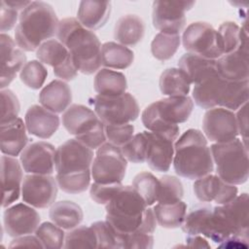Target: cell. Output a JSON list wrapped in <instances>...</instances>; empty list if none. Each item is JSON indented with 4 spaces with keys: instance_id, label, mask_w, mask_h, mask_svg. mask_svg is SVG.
<instances>
[{
    "instance_id": "obj_1",
    "label": "cell",
    "mask_w": 249,
    "mask_h": 249,
    "mask_svg": "<svg viewBox=\"0 0 249 249\" xmlns=\"http://www.w3.org/2000/svg\"><path fill=\"white\" fill-rule=\"evenodd\" d=\"M105 208V220L117 233V237L136 231L153 233L156 231L154 210L148 207L132 186L123 185Z\"/></svg>"
},
{
    "instance_id": "obj_2",
    "label": "cell",
    "mask_w": 249,
    "mask_h": 249,
    "mask_svg": "<svg viewBox=\"0 0 249 249\" xmlns=\"http://www.w3.org/2000/svg\"><path fill=\"white\" fill-rule=\"evenodd\" d=\"M56 37L69 51L77 70L91 75L100 69L101 43L96 34L84 27L75 18L59 20Z\"/></svg>"
},
{
    "instance_id": "obj_3",
    "label": "cell",
    "mask_w": 249,
    "mask_h": 249,
    "mask_svg": "<svg viewBox=\"0 0 249 249\" xmlns=\"http://www.w3.org/2000/svg\"><path fill=\"white\" fill-rule=\"evenodd\" d=\"M221 247L247 246L249 241L248 195L243 193L224 205L213 207L209 237Z\"/></svg>"
},
{
    "instance_id": "obj_4",
    "label": "cell",
    "mask_w": 249,
    "mask_h": 249,
    "mask_svg": "<svg viewBox=\"0 0 249 249\" xmlns=\"http://www.w3.org/2000/svg\"><path fill=\"white\" fill-rule=\"evenodd\" d=\"M172 163L176 174L189 180L212 173L214 162L211 150L207 138L199 129L190 128L177 138Z\"/></svg>"
},
{
    "instance_id": "obj_5",
    "label": "cell",
    "mask_w": 249,
    "mask_h": 249,
    "mask_svg": "<svg viewBox=\"0 0 249 249\" xmlns=\"http://www.w3.org/2000/svg\"><path fill=\"white\" fill-rule=\"evenodd\" d=\"M18 19L15 41L25 52L37 51L45 41L54 36L59 22L52 5L43 1H31L20 12Z\"/></svg>"
},
{
    "instance_id": "obj_6",
    "label": "cell",
    "mask_w": 249,
    "mask_h": 249,
    "mask_svg": "<svg viewBox=\"0 0 249 249\" xmlns=\"http://www.w3.org/2000/svg\"><path fill=\"white\" fill-rule=\"evenodd\" d=\"M249 81L231 82L222 78L218 72L209 76L193 89V98L202 109L222 107L232 112L248 102Z\"/></svg>"
},
{
    "instance_id": "obj_7",
    "label": "cell",
    "mask_w": 249,
    "mask_h": 249,
    "mask_svg": "<svg viewBox=\"0 0 249 249\" xmlns=\"http://www.w3.org/2000/svg\"><path fill=\"white\" fill-rule=\"evenodd\" d=\"M193 109L190 96H167L149 104L142 112L141 121L149 131H177L178 124L189 120Z\"/></svg>"
},
{
    "instance_id": "obj_8",
    "label": "cell",
    "mask_w": 249,
    "mask_h": 249,
    "mask_svg": "<svg viewBox=\"0 0 249 249\" xmlns=\"http://www.w3.org/2000/svg\"><path fill=\"white\" fill-rule=\"evenodd\" d=\"M213 162L216 164L217 175L227 183L241 185L247 182L248 146L235 138L225 143H214L210 147Z\"/></svg>"
},
{
    "instance_id": "obj_9",
    "label": "cell",
    "mask_w": 249,
    "mask_h": 249,
    "mask_svg": "<svg viewBox=\"0 0 249 249\" xmlns=\"http://www.w3.org/2000/svg\"><path fill=\"white\" fill-rule=\"evenodd\" d=\"M94 112L104 124H124L135 121L140 114L136 98L124 92L118 96L96 95Z\"/></svg>"
},
{
    "instance_id": "obj_10",
    "label": "cell",
    "mask_w": 249,
    "mask_h": 249,
    "mask_svg": "<svg viewBox=\"0 0 249 249\" xmlns=\"http://www.w3.org/2000/svg\"><path fill=\"white\" fill-rule=\"evenodd\" d=\"M126 168L127 160L124 157L121 148L106 142L96 150L90 172L94 182L114 184L122 183Z\"/></svg>"
},
{
    "instance_id": "obj_11",
    "label": "cell",
    "mask_w": 249,
    "mask_h": 249,
    "mask_svg": "<svg viewBox=\"0 0 249 249\" xmlns=\"http://www.w3.org/2000/svg\"><path fill=\"white\" fill-rule=\"evenodd\" d=\"M184 49L193 54L208 59H218L222 56L217 39V30L208 22L196 21L187 26L183 32Z\"/></svg>"
},
{
    "instance_id": "obj_12",
    "label": "cell",
    "mask_w": 249,
    "mask_h": 249,
    "mask_svg": "<svg viewBox=\"0 0 249 249\" xmlns=\"http://www.w3.org/2000/svg\"><path fill=\"white\" fill-rule=\"evenodd\" d=\"M93 160V150L77 139H69L58 146L54 164L56 174L69 175L89 171Z\"/></svg>"
},
{
    "instance_id": "obj_13",
    "label": "cell",
    "mask_w": 249,
    "mask_h": 249,
    "mask_svg": "<svg viewBox=\"0 0 249 249\" xmlns=\"http://www.w3.org/2000/svg\"><path fill=\"white\" fill-rule=\"evenodd\" d=\"M194 5V1H155L152 12L154 27L162 33L180 35L186 23V12Z\"/></svg>"
},
{
    "instance_id": "obj_14",
    "label": "cell",
    "mask_w": 249,
    "mask_h": 249,
    "mask_svg": "<svg viewBox=\"0 0 249 249\" xmlns=\"http://www.w3.org/2000/svg\"><path fill=\"white\" fill-rule=\"evenodd\" d=\"M57 191L58 185L55 177L51 175L28 174L23 178L21 196L25 203L34 208L44 209L54 203Z\"/></svg>"
},
{
    "instance_id": "obj_15",
    "label": "cell",
    "mask_w": 249,
    "mask_h": 249,
    "mask_svg": "<svg viewBox=\"0 0 249 249\" xmlns=\"http://www.w3.org/2000/svg\"><path fill=\"white\" fill-rule=\"evenodd\" d=\"M39 61L53 69V74L62 81H72L78 75L71 54L67 48L57 39L45 41L36 51Z\"/></svg>"
},
{
    "instance_id": "obj_16",
    "label": "cell",
    "mask_w": 249,
    "mask_h": 249,
    "mask_svg": "<svg viewBox=\"0 0 249 249\" xmlns=\"http://www.w3.org/2000/svg\"><path fill=\"white\" fill-rule=\"evenodd\" d=\"M180 130L156 132L146 131L148 150L146 162L152 170L166 172L169 170L174 157V143Z\"/></svg>"
},
{
    "instance_id": "obj_17",
    "label": "cell",
    "mask_w": 249,
    "mask_h": 249,
    "mask_svg": "<svg viewBox=\"0 0 249 249\" xmlns=\"http://www.w3.org/2000/svg\"><path fill=\"white\" fill-rule=\"evenodd\" d=\"M202 129L205 137L215 143L229 142L238 136L235 114L222 107L211 108L205 112Z\"/></svg>"
},
{
    "instance_id": "obj_18",
    "label": "cell",
    "mask_w": 249,
    "mask_h": 249,
    "mask_svg": "<svg viewBox=\"0 0 249 249\" xmlns=\"http://www.w3.org/2000/svg\"><path fill=\"white\" fill-rule=\"evenodd\" d=\"M56 149L46 141H37L27 145L19 155L23 170L29 174L52 175L54 171Z\"/></svg>"
},
{
    "instance_id": "obj_19",
    "label": "cell",
    "mask_w": 249,
    "mask_h": 249,
    "mask_svg": "<svg viewBox=\"0 0 249 249\" xmlns=\"http://www.w3.org/2000/svg\"><path fill=\"white\" fill-rule=\"evenodd\" d=\"M40 221L39 213L27 203H17L7 207L3 214L4 229L12 237L35 232Z\"/></svg>"
},
{
    "instance_id": "obj_20",
    "label": "cell",
    "mask_w": 249,
    "mask_h": 249,
    "mask_svg": "<svg viewBox=\"0 0 249 249\" xmlns=\"http://www.w3.org/2000/svg\"><path fill=\"white\" fill-rule=\"evenodd\" d=\"M194 193L201 202L214 201L218 205H224L231 201L237 196L238 189L235 185L222 180L218 175L207 174L196 179Z\"/></svg>"
},
{
    "instance_id": "obj_21",
    "label": "cell",
    "mask_w": 249,
    "mask_h": 249,
    "mask_svg": "<svg viewBox=\"0 0 249 249\" xmlns=\"http://www.w3.org/2000/svg\"><path fill=\"white\" fill-rule=\"evenodd\" d=\"M16 41L8 34L1 33L0 35V50H1V74H0V89H6L20 72L26 63V55L21 49L17 47Z\"/></svg>"
},
{
    "instance_id": "obj_22",
    "label": "cell",
    "mask_w": 249,
    "mask_h": 249,
    "mask_svg": "<svg viewBox=\"0 0 249 249\" xmlns=\"http://www.w3.org/2000/svg\"><path fill=\"white\" fill-rule=\"evenodd\" d=\"M2 208H7L19 198L23 182L22 166L19 161L10 156L1 157Z\"/></svg>"
},
{
    "instance_id": "obj_23",
    "label": "cell",
    "mask_w": 249,
    "mask_h": 249,
    "mask_svg": "<svg viewBox=\"0 0 249 249\" xmlns=\"http://www.w3.org/2000/svg\"><path fill=\"white\" fill-rule=\"evenodd\" d=\"M62 124L76 139L89 133L99 124L96 113L82 104H71L62 114Z\"/></svg>"
},
{
    "instance_id": "obj_24",
    "label": "cell",
    "mask_w": 249,
    "mask_h": 249,
    "mask_svg": "<svg viewBox=\"0 0 249 249\" xmlns=\"http://www.w3.org/2000/svg\"><path fill=\"white\" fill-rule=\"evenodd\" d=\"M248 46H240L236 51L223 54L216 59L218 74L231 82L249 81Z\"/></svg>"
},
{
    "instance_id": "obj_25",
    "label": "cell",
    "mask_w": 249,
    "mask_h": 249,
    "mask_svg": "<svg viewBox=\"0 0 249 249\" xmlns=\"http://www.w3.org/2000/svg\"><path fill=\"white\" fill-rule=\"evenodd\" d=\"M27 131L38 138L49 139L58 129L60 120L57 114L46 109L42 105L30 106L24 117Z\"/></svg>"
},
{
    "instance_id": "obj_26",
    "label": "cell",
    "mask_w": 249,
    "mask_h": 249,
    "mask_svg": "<svg viewBox=\"0 0 249 249\" xmlns=\"http://www.w3.org/2000/svg\"><path fill=\"white\" fill-rule=\"evenodd\" d=\"M25 123L20 118L1 124L0 127V150L3 155L18 157L21 154L28 143Z\"/></svg>"
},
{
    "instance_id": "obj_27",
    "label": "cell",
    "mask_w": 249,
    "mask_h": 249,
    "mask_svg": "<svg viewBox=\"0 0 249 249\" xmlns=\"http://www.w3.org/2000/svg\"><path fill=\"white\" fill-rule=\"evenodd\" d=\"M71 89L62 80L52 81L39 93L40 104L55 114L64 112L71 105Z\"/></svg>"
},
{
    "instance_id": "obj_28",
    "label": "cell",
    "mask_w": 249,
    "mask_h": 249,
    "mask_svg": "<svg viewBox=\"0 0 249 249\" xmlns=\"http://www.w3.org/2000/svg\"><path fill=\"white\" fill-rule=\"evenodd\" d=\"M110 1L84 0L79 4L77 19L84 27L93 31L105 25L110 18Z\"/></svg>"
},
{
    "instance_id": "obj_29",
    "label": "cell",
    "mask_w": 249,
    "mask_h": 249,
    "mask_svg": "<svg viewBox=\"0 0 249 249\" xmlns=\"http://www.w3.org/2000/svg\"><path fill=\"white\" fill-rule=\"evenodd\" d=\"M178 68L185 73L191 85L195 86L217 73L215 59L204 58L189 53L181 56L178 61Z\"/></svg>"
},
{
    "instance_id": "obj_30",
    "label": "cell",
    "mask_w": 249,
    "mask_h": 249,
    "mask_svg": "<svg viewBox=\"0 0 249 249\" xmlns=\"http://www.w3.org/2000/svg\"><path fill=\"white\" fill-rule=\"evenodd\" d=\"M145 23L137 15L122 16L116 22L114 28V38L117 43L125 47L137 45L144 37Z\"/></svg>"
},
{
    "instance_id": "obj_31",
    "label": "cell",
    "mask_w": 249,
    "mask_h": 249,
    "mask_svg": "<svg viewBox=\"0 0 249 249\" xmlns=\"http://www.w3.org/2000/svg\"><path fill=\"white\" fill-rule=\"evenodd\" d=\"M49 217L53 223L63 230H72L78 227L84 219L82 207L71 200L54 202L49 211Z\"/></svg>"
},
{
    "instance_id": "obj_32",
    "label": "cell",
    "mask_w": 249,
    "mask_h": 249,
    "mask_svg": "<svg viewBox=\"0 0 249 249\" xmlns=\"http://www.w3.org/2000/svg\"><path fill=\"white\" fill-rule=\"evenodd\" d=\"M213 207L209 204H197L186 213L181 226L182 231L188 235L200 234L209 237Z\"/></svg>"
},
{
    "instance_id": "obj_33",
    "label": "cell",
    "mask_w": 249,
    "mask_h": 249,
    "mask_svg": "<svg viewBox=\"0 0 249 249\" xmlns=\"http://www.w3.org/2000/svg\"><path fill=\"white\" fill-rule=\"evenodd\" d=\"M94 90L102 96H118L125 92L127 81L124 74L109 68L99 69L93 81Z\"/></svg>"
},
{
    "instance_id": "obj_34",
    "label": "cell",
    "mask_w": 249,
    "mask_h": 249,
    "mask_svg": "<svg viewBox=\"0 0 249 249\" xmlns=\"http://www.w3.org/2000/svg\"><path fill=\"white\" fill-rule=\"evenodd\" d=\"M216 30L218 45L222 54L234 52L240 46H248V35L245 25L240 28L233 21H225Z\"/></svg>"
},
{
    "instance_id": "obj_35",
    "label": "cell",
    "mask_w": 249,
    "mask_h": 249,
    "mask_svg": "<svg viewBox=\"0 0 249 249\" xmlns=\"http://www.w3.org/2000/svg\"><path fill=\"white\" fill-rule=\"evenodd\" d=\"M134 60V53L127 47L116 42H106L101 46V62L105 68L123 70Z\"/></svg>"
},
{
    "instance_id": "obj_36",
    "label": "cell",
    "mask_w": 249,
    "mask_h": 249,
    "mask_svg": "<svg viewBox=\"0 0 249 249\" xmlns=\"http://www.w3.org/2000/svg\"><path fill=\"white\" fill-rule=\"evenodd\" d=\"M159 86L161 93L167 96L188 95L191 89V83L185 73L174 67L167 68L161 73Z\"/></svg>"
},
{
    "instance_id": "obj_37",
    "label": "cell",
    "mask_w": 249,
    "mask_h": 249,
    "mask_svg": "<svg viewBox=\"0 0 249 249\" xmlns=\"http://www.w3.org/2000/svg\"><path fill=\"white\" fill-rule=\"evenodd\" d=\"M153 210L157 224L164 229H177L184 222L187 204L182 200L174 203H157Z\"/></svg>"
},
{
    "instance_id": "obj_38",
    "label": "cell",
    "mask_w": 249,
    "mask_h": 249,
    "mask_svg": "<svg viewBox=\"0 0 249 249\" xmlns=\"http://www.w3.org/2000/svg\"><path fill=\"white\" fill-rule=\"evenodd\" d=\"M180 43L181 37L179 34H167L160 32L154 37L151 43L152 54L158 60H168L176 53Z\"/></svg>"
},
{
    "instance_id": "obj_39",
    "label": "cell",
    "mask_w": 249,
    "mask_h": 249,
    "mask_svg": "<svg viewBox=\"0 0 249 249\" xmlns=\"http://www.w3.org/2000/svg\"><path fill=\"white\" fill-rule=\"evenodd\" d=\"M183 196L184 188L179 178L173 175H163L159 178L158 203H174L181 200Z\"/></svg>"
},
{
    "instance_id": "obj_40",
    "label": "cell",
    "mask_w": 249,
    "mask_h": 249,
    "mask_svg": "<svg viewBox=\"0 0 249 249\" xmlns=\"http://www.w3.org/2000/svg\"><path fill=\"white\" fill-rule=\"evenodd\" d=\"M132 187L144 199L148 206L157 202L158 190H159V178L148 171L140 172L132 180Z\"/></svg>"
},
{
    "instance_id": "obj_41",
    "label": "cell",
    "mask_w": 249,
    "mask_h": 249,
    "mask_svg": "<svg viewBox=\"0 0 249 249\" xmlns=\"http://www.w3.org/2000/svg\"><path fill=\"white\" fill-rule=\"evenodd\" d=\"M64 248H97L94 230L87 226H78L65 234Z\"/></svg>"
},
{
    "instance_id": "obj_42",
    "label": "cell",
    "mask_w": 249,
    "mask_h": 249,
    "mask_svg": "<svg viewBox=\"0 0 249 249\" xmlns=\"http://www.w3.org/2000/svg\"><path fill=\"white\" fill-rule=\"evenodd\" d=\"M35 234L40 239L44 248L59 249L64 246L65 232L63 229L53 222H44L39 225Z\"/></svg>"
},
{
    "instance_id": "obj_43",
    "label": "cell",
    "mask_w": 249,
    "mask_h": 249,
    "mask_svg": "<svg viewBox=\"0 0 249 249\" xmlns=\"http://www.w3.org/2000/svg\"><path fill=\"white\" fill-rule=\"evenodd\" d=\"M148 150V138L146 131L136 133L132 138L121 147V151L127 161L143 163L146 161Z\"/></svg>"
},
{
    "instance_id": "obj_44",
    "label": "cell",
    "mask_w": 249,
    "mask_h": 249,
    "mask_svg": "<svg viewBox=\"0 0 249 249\" xmlns=\"http://www.w3.org/2000/svg\"><path fill=\"white\" fill-rule=\"evenodd\" d=\"M48 76V69L39 60H30L24 64L19 72L20 81L31 89H39Z\"/></svg>"
},
{
    "instance_id": "obj_45",
    "label": "cell",
    "mask_w": 249,
    "mask_h": 249,
    "mask_svg": "<svg viewBox=\"0 0 249 249\" xmlns=\"http://www.w3.org/2000/svg\"><path fill=\"white\" fill-rule=\"evenodd\" d=\"M91 172L86 171L83 173L69 174V175H55L58 188L64 193L77 195L86 192L90 185Z\"/></svg>"
},
{
    "instance_id": "obj_46",
    "label": "cell",
    "mask_w": 249,
    "mask_h": 249,
    "mask_svg": "<svg viewBox=\"0 0 249 249\" xmlns=\"http://www.w3.org/2000/svg\"><path fill=\"white\" fill-rule=\"evenodd\" d=\"M1 124H9L18 118L19 101L15 92L9 89H1Z\"/></svg>"
},
{
    "instance_id": "obj_47",
    "label": "cell",
    "mask_w": 249,
    "mask_h": 249,
    "mask_svg": "<svg viewBox=\"0 0 249 249\" xmlns=\"http://www.w3.org/2000/svg\"><path fill=\"white\" fill-rule=\"evenodd\" d=\"M104 129L107 141L120 148L134 135V126L130 124H104Z\"/></svg>"
},
{
    "instance_id": "obj_48",
    "label": "cell",
    "mask_w": 249,
    "mask_h": 249,
    "mask_svg": "<svg viewBox=\"0 0 249 249\" xmlns=\"http://www.w3.org/2000/svg\"><path fill=\"white\" fill-rule=\"evenodd\" d=\"M119 248L151 249L154 246V236L152 233L141 231L132 232L118 237Z\"/></svg>"
},
{
    "instance_id": "obj_49",
    "label": "cell",
    "mask_w": 249,
    "mask_h": 249,
    "mask_svg": "<svg viewBox=\"0 0 249 249\" xmlns=\"http://www.w3.org/2000/svg\"><path fill=\"white\" fill-rule=\"evenodd\" d=\"M90 226L96 234L97 248H119L117 233L106 220L94 222Z\"/></svg>"
},
{
    "instance_id": "obj_50",
    "label": "cell",
    "mask_w": 249,
    "mask_h": 249,
    "mask_svg": "<svg viewBox=\"0 0 249 249\" xmlns=\"http://www.w3.org/2000/svg\"><path fill=\"white\" fill-rule=\"evenodd\" d=\"M122 186V183L100 184L93 182L89 188L90 198L97 204L106 205Z\"/></svg>"
},
{
    "instance_id": "obj_51",
    "label": "cell",
    "mask_w": 249,
    "mask_h": 249,
    "mask_svg": "<svg viewBox=\"0 0 249 249\" xmlns=\"http://www.w3.org/2000/svg\"><path fill=\"white\" fill-rule=\"evenodd\" d=\"M18 18H19L18 11L8 6L4 0L0 3V29L1 33L10 31L13 29L17 23Z\"/></svg>"
},
{
    "instance_id": "obj_52",
    "label": "cell",
    "mask_w": 249,
    "mask_h": 249,
    "mask_svg": "<svg viewBox=\"0 0 249 249\" xmlns=\"http://www.w3.org/2000/svg\"><path fill=\"white\" fill-rule=\"evenodd\" d=\"M238 134L241 135L243 143L248 146V102L242 105L235 114Z\"/></svg>"
},
{
    "instance_id": "obj_53",
    "label": "cell",
    "mask_w": 249,
    "mask_h": 249,
    "mask_svg": "<svg viewBox=\"0 0 249 249\" xmlns=\"http://www.w3.org/2000/svg\"><path fill=\"white\" fill-rule=\"evenodd\" d=\"M10 248H15V247H35V248H44L43 244L41 243L40 239L35 235H30V234H25V235H20L15 237L10 245Z\"/></svg>"
},
{
    "instance_id": "obj_54",
    "label": "cell",
    "mask_w": 249,
    "mask_h": 249,
    "mask_svg": "<svg viewBox=\"0 0 249 249\" xmlns=\"http://www.w3.org/2000/svg\"><path fill=\"white\" fill-rule=\"evenodd\" d=\"M186 243L188 247L192 248H211V245L208 243V241L200 234L188 235L186 238Z\"/></svg>"
},
{
    "instance_id": "obj_55",
    "label": "cell",
    "mask_w": 249,
    "mask_h": 249,
    "mask_svg": "<svg viewBox=\"0 0 249 249\" xmlns=\"http://www.w3.org/2000/svg\"><path fill=\"white\" fill-rule=\"evenodd\" d=\"M4 2L11 8H14L20 12L24 10L31 3V1H22V0H10V1L4 0Z\"/></svg>"
}]
</instances>
